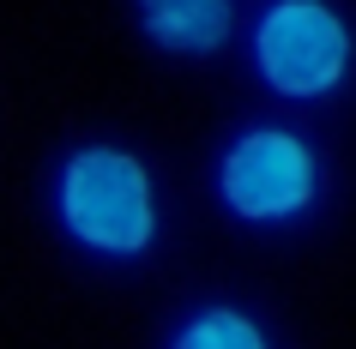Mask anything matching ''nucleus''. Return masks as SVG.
Returning a JSON list of instances; mask_svg holds the SVG:
<instances>
[{
	"instance_id": "nucleus-1",
	"label": "nucleus",
	"mask_w": 356,
	"mask_h": 349,
	"mask_svg": "<svg viewBox=\"0 0 356 349\" xmlns=\"http://www.w3.org/2000/svg\"><path fill=\"white\" fill-rule=\"evenodd\" d=\"M49 223L79 259L139 265L163 241V187L133 145L79 139L49 169Z\"/></svg>"
},
{
	"instance_id": "nucleus-2",
	"label": "nucleus",
	"mask_w": 356,
	"mask_h": 349,
	"mask_svg": "<svg viewBox=\"0 0 356 349\" xmlns=\"http://www.w3.org/2000/svg\"><path fill=\"white\" fill-rule=\"evenodd\" d=\"M211 199L242 229H296L326 199V157L302 127L248 121L211 157Z\"/></svg>"
},
{
	"instance_id": "nucleus-3",
	"label": "nucleus",
	"mask_w": 356,
	"mask_h": 349,
	"mask_svg": "<svg viewBox=\"0 0 356 349\" xmlns=\"http://www.w3.org/2000/svg\"><path fill=\"white\" fill-rule=\"evenodd\" d=\"M248 67L278 103H326L356 73V24L338 0H266L248 19Z\"/></svg>"
},
{
	"instance_id": "nucleus-4",
	"label": "nucleus",
	"mask_w": 356,
	"mask_h": 349,
	"mask_svg": "<svg viewBox=\"0 0 356 349\" xmlns=\"http://www.w3.org/2000/svg\"><path fill=\"white\" fill-rule=\"evenodd\" d=\"M139 37L169 60H211L236 42L242 0H127Z\"/></svg>"
},
{
	"instance_id": "nucleus-5",
	"label": "nucleus",
	"mask_w": 356,
	"mask_h": 349,
	"mask_svg": "<svg viewBox=\"0 0 356 349\" xmlns=\"http://www.w3.org/2000/svg\"><path fill=\"white\" fill-rule=\"evenodd\" d=\"M163 349H278V337L242 301H193L169 319Z\"/></svg>"
}]
</instances>
